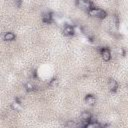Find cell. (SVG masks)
I'll use <instances>...</instances> for the list:
<instances>
[{
    "label": "cell",
    "instance_id": "obj_7",
    "mask_svg": "<svg viewBox=\"0 0 128 128\" xmlns=\"http://www.w3.org/2000/svg\"><path fill=\"white\" fill-rule=\"evenodd\" d=\"M3 38L5 41H12L15 39V34L12 33V32H6L4 35H3Z\"/></svg>",
    "mask_w": 128,
    "mask_h": 128
},
{
    "label": "cell",
    "instance_id": "obj_11",
    "mask_svg": "<svg viewBox=\"0 0 128 128\" xmlns=\"http://www.w3.org/2000/svg\"><path fill=\"white\" fill-rule=\"evenodd\" d=\"M24 88H25L26 91H32V90L34 89V85H33L31 82H26V83L24 84Z\"/></svg>",
    "mask_w": 128,
    "mask_h": 128
},
{
    "label": "cell",
    "instance_id": "obj_14",
    "mask_svg": "<svg viewBox=\"0 0 128 128\" xmlns=\"http://www.w3.org/2000/svg\"><path fill=\"white\" fill-rule=\"evenodd\" d=\"M117 53L119 54V55H121V56H123L125 53H124V50H123V48H118L117 49Z\"/></svg>",
    "mask_w": 128,
    "mask_h": 128
},
{
    "label": "cell",
    "instance_id": "obj_4",
    "mask_svg": "<svg viewBox=\"0 0 128 128\" xmlns=\"http://www.w3.org/2000/svg\"><path fill=\"white\" fill-rule=\"evenodd\" d=\"M78 3H79L80 8H82V9L89 10L90 8H92V7H91V2H90L89 0H79Z\"/></svg>",
    "mask_w": 128,
    "mask_h": 128
},
{
    "label": "cell",
    "instance_id": "obj_8",
    "mask_svg": "<svg viewBox=\"0 0 128 128\" xmlns=\"http://www.w3.org/2000/svg\"><path fill=\"white\" fill-rule=\"evenodd\" d=\"M85 101H86V103L89 104V105H94V104L96 103V98H95L93 95H87V96L85 97Z\"/></svg>",
    "mask_w": 128,
    "mask_h": 128
},
{
    "label": "cell",
    "instance_id": "obj_3",
    "mask_svg": "<svg viewBox=\"0 0 128 128\" xmlns=\"http://www.w3.org/2000/svg\"><path fill=\"white\" fill-rule=\"evenodd\" d=\"M63 33L65 36H72L75 33V29L71 25H66L63 29Z\"/></svg>",
    "mask_w": 128,
    "mask_h": 128
},
{
    "label": "cell",
    "instance_id": "obj_2",
    "mask_svg": "<svg viewBox=\"0 0 128 128\" xmlns=\"http://www.w3.org/2000/svg\"><path fill=\"white\" fill-rule=\"evenodd\" d=\"M101 56H102L104 61H109L111 59V52H110V50L107 49V48H103L101 50Z\"/></svg>",
    "mask_w": 128,
    "mask_h": 128
},
{
    "label": "cell",
    "instance_id": "obj_1",
    "mask_svg": "<svg viewBox=\"0 0 128 128\" xmlns=\"http://www.w3.org/2000/svg\"><path fill=\"white\" fill-rule=\"evenodd\" d=\"M88 14L92 17H97V18H105L106 17V12L101 10V9H98V8H90L88 10Z\"/></svg>",
    "mask_w": 128,
    "mask_h": 128
},
{
    "label": "cell",
    "instance_id": "obj_9",
    "mask_svg": "<svg viewBox=\"0 0 128 128\" xmlns=\"http://www.w3.org/2000/svg\"><path fill=\"white\" fill-rule=\"evenodd\" d=\"M52 18H53V16H52L51 13H45V14H43V16H42V21H43L44 23H50L51 20H52Z\"/></svg>",
    "mask_w": 128,
    "mask_h": 128
},
{
    "label": "cell",
    "instance_id": "obj_13",
    "mask_svg": "<svg viewBox=\"0 0 128 128\" xmlns=\"http://www.w3.org/2000/svg\"><path fill=\"white\" fill-rule=\"evenodd\" d=\"M66 126H67V127H75V126H79V125H78V124H75L74 122H71V121H70V122H67V123H66Z\"/></svg>",
    "mask_w": 128,
    "mask_h": 128
},
{
    "label": "cell",
    "instance_id": "obj_15",
    "mask_svg": "<svg viewBox=\"0 0 128 128\" xmlns=\"http://www.w3.org/2000/svg\"><path fill=\"white\" fill-rule=\"evenodd\" d=\"M14 2H15V5H16L17 7H19V6L21 5V0H15Z\"/></svg>",
    "mask_w": 128,
    "mask_h": 128
},
{
    "label": "cell",
    "instance_id": "obj_12",
    "mask_svg": "<svg viewBox=\"0 0 128 128\" xmlns=\"http://www.w3.org/2000/svg\"><path fill=\"white\" fill-rule=\"evenodd\" d=\"M57 85H58V80H57L56 78L52 79V80L50 81V83H49V86H50V87H56Z\"/></svg>",
    "mask_w": 128,
    "mask_h": 128
},
{
    "label": "cell",
    "instance_id": "obj_6",
    "mask_svg": "<svg viewBox=\"0 0 128 128\" xmlns=\"http://www.w3.org/2000/svg\"><path fill=\"white\" fill-rule=\"evenodd\" d=\"M80 118L82 119V121L87 122L88 120L91 119V114H90V112H88V111H83V112L81 113V115H80Z\"/></svg>",
    "mask_w": 128,
    "mask_h": 128
},
{
    "label": "cell",
    "instance_id": "obj_10",
    "mask_svg": "<svg viewBox=\"0 0 128 128\" xmlns=\"http://www.w3.org/2000/svg\"><path fill=\"white\" fill-rule=\"evenodd\" d=\"M11 108H12L13 110H15V111H19V110H21V103H20L18 100H16V101L12 102Z\"/></svg>",
    "mask_w": 128,
    "mask_h": 128
},
{
    "label": "cell",
    "instance_id": "obj_5",
    "mask_svg": "<svg viewBox=\"0 0 128 128\" xmlns=\"http://www.w3.org/2000/svg\"><path fill=\"white\" fill-rule=\"evenodd\" d=\"M108 87H109V89H110L111 91L116 90L117 87H118V84H117L116 80H114V79H109V81H108Z\"/></svg>",
    "mask_w": 128,
    "mask_h": 128
}]
</instances>
